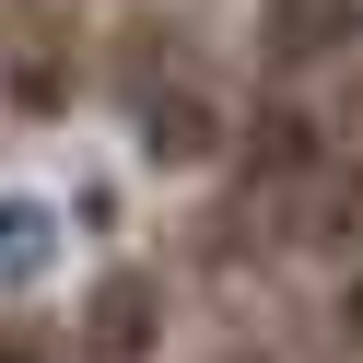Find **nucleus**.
Returning a JSON list of instances; mask_svg holds the SVG:
<instances>
[{
    "label": "nucleus",
    "instance_id": "7ed1b4c3",
    "mask_svg": "<svg viewBox=\"0 0 363 363\" xmlns=\"http://www.w3.org/2000/svg\"><path fill=\"white\" fill-rule=\"evenodd\" d=\"M94 352H118V363L141 352V281H106L94 293Z\"/></svg>",
    "mask_w": 363,
    "mask_h": 363
},
{
    "label": "nucleus",
    "instance_id": "f257e3e1",
    "mask_svg": "<svg viewBox=\"0 0 363 363\" xmlns=\"http://www.w3.org/2000/svg\"><path fill=\"white\" fill-rule=\"evenodd\" d=\"M141 152L152 164H199V152H211V106L199 94H152L141 106Z\"/></svg>",
    "mask_w": 363,
    "mask_h": 363
},
{
    "label": "nucleus",
    "instance_id": "39448f33",
    "mask_svg": "<svg viewBox=\"0 0 363 363\" xmlns=\"http://www.w3.org/2000/svg\"><path fill=\"white\" fill-rule=\"evenodd\" d=\"M340 328H352V340H363V281H352V293H340Z\"/></svg>",
    "mask_w": 363,
    "mask_h": 363
},
{
    "label": "nucleus",
    "instance_id": "f03ea898",
    "mask_svg": "<svg viewBox=\"0 0 363 363\" xmlns=\"http://www.w3.org/2000/svg\"><path fill=\"white\" fill-rule=\"evenodd\" d=\"M352 24H363L352 0H281V12H269V48H281V59H316V48H340Z\"/></svg>",
    "mask_w": 363,
    "mask_h": 363
},
{
    "label": "nucleus",
    "instance_id": "20e7f679",
    "mask_svg": "<svg viewBox=\"0 0 363 363\" xmlns=\"http://www.w3.org/2000/svg\"><path fill=\"white\" fill-rule=\"evenodd\" d=\"M258 164H269V176H293V164H316V129L293 118V106H269V118H258Z\"/></svg>",
    "mask_w": 363,
    "mask_h": 363
}]
</instances>
